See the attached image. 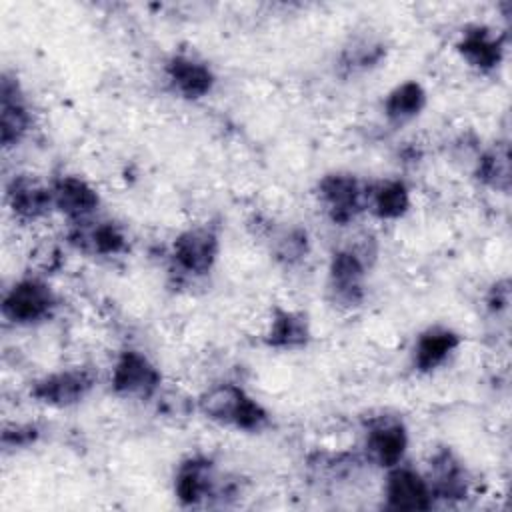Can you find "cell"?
I'll list each match as a JSON object with an SVG mask.
<instances>
[{
  "mask_svg": "<svg viewBox=\"0 0 512 512\" xmlns=\"http://www.w3.org/2000/svg\"><path fill=\"white\" fill-rule=\"evenodd\" d=\"M204 416L238 430H260L268 422L266 410L236 384H218L198 400Z\"/></svg>",
  "mask_w": 512,
  "mask_h": 512,
  "instance_id": "6da1fadb",
  "label": "cell"
},
{
  "mask_svg": "<svg viewBox=\"0 0 512 512\" xmlns=\"http://www.w3.org/2000/svg\"><path fill=\"white\" fill-rule=\"evenodd\" d=\"M52 306L54 296L50 288L36 278H26L6 292L2 314L14 324H32L46 318Z\"/></svg>",
  "mask_w": 512,
  "mask_h": 512,
  "instance_id": "7a4b0ae2",
  "label": "cell"
},
{
  "mask_svg": "<svg viewBox=\"0 0 512 512\" xmlns=\"http://www.w3.org/2000/svg\"><path fill=\"white\" fill-rule=\"evenodd\" d=\"M158 368L140 352L128 350L116 360L112 370V388L122 396L148 398L160 384Z\"/></svg>",
  "mask_w": 512,
  "mask_h": 512,
  "instance_id": "3957f363",
  "label": "cell"
},
{
  "mask_svg": "<svg viewBox=\"0 0 512 512\" xmlns=\"http://www.w3.org/2000/svg\"><path fill=\"white\" fill-rule=\"evenodd\" d=\"M174 262L180 270L200 276L206 274L218 256V236L206 228H190L174 240Z\"/></svg>",
  "mask_w": 512,
  "mask_h": 512,
  "instance_id": "277c9868",
  "label": "cell"
},
{
  "mask_svg": "<svg viewBox=\"0 0 512 512\" xmlns=\"http://www.w3.org/2000/svg\"><path fill=\"white\" fill-rule=\"evenodd\" d=\"M92 374L88 370H62L38 380L32 396L50 406H70L80 402L92 388Z\"/></svg>",
  "mask_w": 512,
  "mask_h": 512,
  "instance_id": "5b68a950",
  "label": "cell"
},
{
  "mask_svg": "<svg viewBox=\"0 0 512 512\" xmlns=\"http://www.w3.org/2000/svg\"><path fill=\"white\" fill-rule=\"evenodd\" d=\"M386 502L392 510H428L432 506L428 480L410 468H394L386 480Z\"/></svg>",
  "mask_w": 512,
  "mask_h": 512,
  "instance_id": "8992f818",
  "label": "cell"
},
{
  "mask_svg": "<svg viewBox=\"0 0 512 512\" xmlns=\"http://www.w3.org/2000/svg\"><path fill=\"white\" fill-rule=\"evenodd\" d=\"M328 286L334 294V300L354 306L362 300L364 294V264L362 260L350 252L340 250L332 256Z\"/></svg>",
  "mask_w": 512,
  "mask_h": 512,
  "instance_id": "52a82bcc",
  "label": "cell"
},
{
  "mask_svg": "<svg viewBox=\"0 0 512 512\" xmlns=\"http://www.w3.org/2000/svg\"><path fill=\"white\" fill-rule=\"evenodd\" d=\"M320 198L338 224H344L360 210V186L350 174H328L320 180Z\"/></svg>",
  "mask_w": 512,
  "mask_h": 512,
  "instance_id": "ba28073f",
  "label": "cell"
},
{
  "mask_svg": "<svg viewBox=\"0 0 512 512\" xmlns=\"http://www.w3.org/2000/svg\"><path fill=\"white\" fill-rule=\"evenodd\" d=\"M408 446V434L402 422L398 420H380L376 422L366 440L370 456L384 468H394L404 458Z\"/></svg>",
  "mask_w": 512,
  "mask_h": 512,
  "instance_id": "9c48e42d",
  "label": "cell"
},
{
  "mask_svg": "<svg viewBox=\"0 0 512 512\" xmlns=\"http://www.w3.org/2000/svg\"><path fill=\"white\" fill-rule=\"evenodd\" d=\"M0 138L4 146L16 144L28 130L30 114L28 108L20 96L18 82L2 76V88H0Z\"/></svg>",
  "mask_w": 512,
  "mask_h": 512,
  "instance_id": "30bf717a",
  "label": "cell"
},
{
  "mask_svg": "<svg viewBox=\"0 0 512 512\" xmlns=\"http://www.w3.org/2000/svg\"><path fill=\"white\" fill-rule=\"evenodd\" d=\"M166 74L172 86L184 98H190V100L206 96L214 84V76L210 68L190 56H174L166 66Z\"/></svg>",
  "mask_w": 512,
  "mask_h": 512,
  "instance_id": "8fae6325",
  "label": "cell"
},
{
  "mask_svg": "<svg viewBox=\"0 0 512 512\" xmlns=\"http://www.w3.org/2000/svg\"><path fill=\"white\" fill-rule=\"evenodd\" d=\"M52 198L54 208L70 218H84L92 214L100 202L96 190L78 176H62L52 186Z\"/></svg>",
  "mask_w": 512,
  "mask_h": 512,
  "instance_id": "7c38bea8",
  "label": "cell"
},
{
  "mask_svg": "<svg viewBox=\"0 0 512 512\" xmlns=\"http://www.w3.org/2000/svg\"><path fill=\"white\" fill-rule=\"evenodd\" d=\"M212 464L206 458H190L178 468L174 492L182 504H198L212 492Z\"/></svg>",
  "mask_w": 512,
  "mask_h": 512,
  "instance_id": "4fadbf2b",
  "label": "cell"
},
{
  "mask_svg": "<svg viewBox=\"0 0 512 512\" xmlns=\"http://www.w3.org/2000/svg\"><path fill=\"white\" fill-rule=\"evenodd\" d=\"M460 336L448 328H428L420 334L414 348V366L422 372H430L444 364V360L458 348Z\"/></svg>",
  "mask_w": 512,
  "mask_h": 512,
  "instance_id": "5bb4252c",
  "label": "cell"
},
{
  "mask_svg": "<svg viewBox=\"0 0 512 512\" xmlns=\"http://www.w3.org/2000/svg\"><path fill=\"white\" fill-rule=\"evenodd\" d=\"M8 200L20 218H38L54 206L52 188H44L30 178H14L8 186Z\"/></svg>",
  "mask_w": 512,
  "mask_h": 512,
  "instance_id": "9a60e30c",
  "label": "cell"
},
{
  "mask_svg": "<svg viewBox=\"0 0 512 512\" xmlns=\"http://www.w3.org/2000/svg\"><path fill=\"white\" fill-rule=\"evenodd\" d=\"M458 52L470 66L478 70H492L502 58V42L486 28H474L464 32Z\"/></svg>",
  "mask_w": 512,
  "mask_h": 512,
  "instance_id": "2e32d148",
  "label": "cell"
},
{
  "mask_svg": "<svg viewBox=\"0 0 512 512\" xmlns=\"http://www.w3.org/2000/svg\"><path fill=\"white\" fill-rule=\"evenodd\" d=\"M432 496H440L446 500L462 498L466 494V478L460 464L450 456V452H442L434 458L432 478L428 482Z\"/></svg>",
  "mask_w": 512,
  "mask_h": 512,
  "instance_id": "e0dca14e",
  "label": "cell"
},
{
  "mask_svg": "<svg viewBox=\"0 0 512 512\" xmlns=\"http://www.w3.org/2000/svg\"><path fill=\"white\" fill-rule=\"evenodd\" d=\"M424 104H426L424 88L418 82L408 80V82L396 86L388 94V98L384 102V110L390 120L406 122V120L414 118L416 114H420Z\"/></svg>",
  "mask_w": 512,
  "mask_h": 512,
  "instance_id": "ac0fdd59",
  "label": "cell"
},
{
  "mask_svg": "<svg viewBox=\"0 0 512 512\" xmlns=\"http://www.w3.org/2000/svg\"><path fill=\"white\" fill-rule=\"evenodd\" d=\"M306 340H308L306 318L294 312L278 310L268 330V344L274 348H296L306 344Z\"/></svg>",
  "mask_w": 512,
  "mask_h": 512,
  "instance_id": "d6986e66",
  "label": "cell"
},
{
  "mask_svg": "<svg viewBox=\"0 0 512 512\" xmlns=\"http://www.w3.org/2000/svg\"><path fill=\"white\" fill-rule=\"evenodd\" d=\"M410 206L408 190L402 182L390 180L380 184L372 194V208L380 218H398Z\"/></svg>",
  "mask_w": 512,
  "mask_h": 512,
  "instance_id": "ffe728a7",
  "label": "cell"
},
{
  "mask_svg": "<svg viewBox=\"0 0 512 512\" xmlns=\"http://www.w3.org/2000/svg\"><path fill=\"white\" fill-rule=\"evenodd\" d=\"M478 178L492 188L498 190H508V180H510V162H508V150L506 148H496L484 154L478 160Z\"/></svg>",
  "mask_w": 512,
  "mask_h": 512,
  "instance_id": "44dd1931",
  "label": "cell"
},
{
  "mask_svg": "<svg viewBox=\"0 0 512 512\" xmlns=\"http://www.w3.org/2000/svg\"><path fill=\"white\" fill-rule=\"evenodd\" d=\"M88 242L98 254H116L126 246L124 234L112 224H100L88 234Z\"/></svg>",
  "mask_w": 512,
  "mask_h": 512,
  "instance_id": "7402d4cb",
  "label": "cell"
},
{
  "mask_svg": "<svg viewBox=\"0 0 512 512\" xmlns=\"http://www.w3.org/2000/svg\"><path fill=\"white\" fill-rule=\"evenodd\" d=\"M306 232L302 230H292L280 238L278 246V256L284 258L286 262H294L306 254Z\"/></svg>",
  "mask_w": 512,
  "mask_h": 512,
  "instance_id": "603a6c76",
  "label": "cell"
}]
</instances>
